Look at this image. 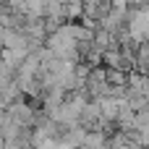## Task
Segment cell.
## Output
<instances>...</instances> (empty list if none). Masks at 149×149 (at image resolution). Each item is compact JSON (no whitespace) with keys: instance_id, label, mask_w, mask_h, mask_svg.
Listing matches in <instances>:
<instances>
[{"instance_id":"6da1fadb","label":"cell","mask_w":149,"mask_h":149,"mask_svg":"<svg viewBox=\"0 0 149 149\" xmlns=\"http://www.w3.org/2000/svg\"><path fill=\"white\" fill-rule=\"evenodd\" d=\"M84 149H113V136H107L105 131H89Z\"/></svg>"},{"instance_id":"7a4b0ae2","label":"cell","mask_w":149,"mask_h":149,"mask_svg":"<svg viewBox=\"0 0 149 149\" xmlns=\"http://www.w3.org/2000/svg\"><path fill=\"white\" fill-rule=\"evenodd\" d=\"M134 71H136V73H144V76H149V42H141V45H139Z\"/></svg>"},{"instance_id":"3957f363","label":"cell","mask_w":149,"mask_h":149,"mask_svg":"<svg viewBox=\"0 0 149 149\" xmlns=\"http://www.w3.org/2000/svg\"><path fill=\"white\" fill-rule=\"evenodd\" d=\"M107 81H110V86H128V73L107 68Z\"/></svg>"}]
</instances>
